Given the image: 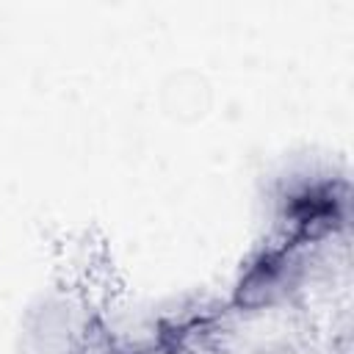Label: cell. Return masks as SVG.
Here are the masks:
<instances>
[{
  "instance_id": "1",
  "label": "cell",
  "mask_w": 354,
  "mask_h": 354,
  "mask_svg": "<svg viewBox=\"0 0 354 354\" xmlns=\"http://www.w3.org/2000/svg\"><path fill=\"white\" fill-rule=\"evenodd\" d=\"M147 354H166V351H147Z\"/></svg>"
}]
</instances>
